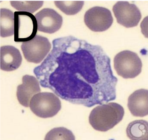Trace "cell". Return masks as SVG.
Masks as SVG:
<instances>
[{"label":"cell","mask_w":148,"mask_h":140,"mask_svg":"<svg viewBox=\"0 0 148 140\" xmlns=\"http://www.w3.org/2000/svg\"><path fill=\"white\" fill-rule=\"evenodd\" d=\"M52 43L50 53L33 70L42 86L86 107L116 99L118 78L100 46L73 36L54 39Z\"/></svg>","instance_id":"1"},{"label":"cell","mask_w":148,"mask_h":140,"mask_svg":"<svg viewBox=\"0 0 148 140\" xmlns=\"http://www.w3.org/2000/svg\"><path fill=\"white\" fill-rule=\"evenodd\" d=\"M125 115L123 107L116 103L100 105L92 110L89 123L98 131L106 132L121 121Z\"/></svg>","instance_id":"2"},{"label":"cell","mask_w":148,"mask_h":140,"mask_svg":"<svg viewBox=\"0 0 148 140\" xmlns=\"http://www.w3.org/2000/svg\"><path fill=\"white\" fill-rule=\"evenodd\" d=\"M29 106L36 115L47 119L56 115L61 108V102L54 93L39 92L31 99Z\"/></svg>","instance_id":"3"},{"label":"cell","mask_w":148,"mask_h":140,"mask_svg":"<svg viewBox=\"0 0 148 140\" xmlns=\"http://www.w3.org/2000/svg\"><path fill=\"white\" fill-rule=\"evenodd\" d=\"M114 67L119 76L125 79H131L141 72L142 61L136 53L129 50L122 51L114 57Z\"/></svg>","instance_id":"4"},{"label":"cell","mask_w":148,"mask_h":140,"mask_svg":"<svg viewBox=\"0 0 148 140\" xmlns=\"http://www.w3.org/2000/svg\"><path fill=\"white\" fill-rule=\"evenodd\" d=\"M51 44L45 37L36 35L33 38L23 42L21 49L24 58L28 62L39 63L49 53Z\"/></svg>","instance_id":"5"},{"label":"cell","mask_w":148,"mask_h":140,"mask_svg":"<svg viewBox=\"0 0 148 140\" xmlns=\"http://www.w3.org/2000/svg\"><path fill=\"white\" fill-rule=\"evenodd\" d=\"M84 21L92 31L103 32L112 26L113 19L109 10L104 7L95 6L86 12Z\"/></svg>","instance_id":"6"},{"label":"cell","mask_w":148,"mask_h":140,"mask_svg":"<svg viewBox=\"0 0 148 140\" xmlns=\"http://www.w3.org/2000/svg\"><path fill=\"white\" fill-rule=\"evenodd\" d=\"M113 12L119 24L127 28L136 27L142 18L139 9L127 1H119L113 7Z\"/></svg>","instance_id":"7"},{"label":"cell","mask_w":148,"mask_h":140,"mask_svg":"<svg viewBox=\"0 0 148 140\" xmlns=\"http://www.w3.org/2000/svg\"><path fill=\"white\" fill-rule=\"evenodd\" d=\"M35 18L38 30L45 33H55L62 25V16L53 9H42L36 14Z\"/></svg>","instance_id":"8"},{"label":"cell","mask_w":148,"mask_h":140,"mask_svg":"<svg viewBox=\"0 0 148 140\" xmlns=\"http://www.w3.org/2000/svg\"><path fill=\"white\" fill-rule=\"evenodd\" d=\"M40 92L38 79L33 76L26 74L22 77V83L17 87L16 96L18 101L24 107H28L33 96Z\"/></svg>","instance_id":"9"},{"label":"cell","mask_w":148,"mask_h":140,"mask_svg":"<svg viewBox=\"0 0 148 140\" xmlns=\"http://www.w3.org/2000/svg\"><path fill=\"white\" fill-rule=\"evenodd\" d=\"M22 57L20 51L12 46L0 48V68L5 72H12L21 66Z\"/></svg>","instance_id":"10"},{"label":"cell","mask_w":148,"mask_h":140,"mask_svg":"<svg viewBox=\"0 0 148 140\" xmlns=\"http://www.w3.org/2000/svg\"><path fill=\"white\" fill-rule=\"evenodd\" d=\"M127 107L136 117H144L148 114V91L140 89L133 92L128 98Z\"/></svg>","instance_id":"11"},{"label":"cell","mask_w":148,"mask_h":140,"mask_svg":"<svg viewBox=\"0 0 148 140\" xmlns=\"http://www.w3.org/2000/svg\"><path fill=\"white\" fill-rule=\"evenodd\" d=\"M15 15L10 10H0V36L2 38L14 35Z\"/></svg>","instance_id":"12"},{"label":"cell","mask_w":148,"mask_h":140,"mask_svg":"<svg viewBox=\"0 0 148 140\" xmlns=\"http://www.w3.org/2000/svg\"><path fill=\"white\" fill-rule=\"evenodd\" d=\"M127 137L132 140H148V123L145 120L131 122L126 130Z\"/></svg>","instance_id":"13"},{"label":"cell","mask_w":148,"mask_h":140,"mask_svg":"<svg viewBox=\"0 0 148 140\" xmlns=\"http://www.w3.org/2000/svg\"><path fill=\"white\" fill-rule=\"evenodd\" d=\"M56 6L65 14L73 15L77 14L84 6L82 1H56Z\"/></svg>","instance_id":"14"},{"label":"cell","mask_w":148,"mask_h":140,"mask_svg":"<svg viewBox=\"0 0 148 140\" xmlns=\"http://www.w3.org/2000/svg\"><path fill=\"white\" fill-rule=\"evenodd\" d=\"M13 8L18 12H27L32 14L41 8L43 4L42 1H12L10 2Z\"/></svg>","instance_id":"15"},{"label":"cell","mask_w":148,"mask_h":140,"mask_svg":"<svg viewBox=\"0 0 148 140\" xmlns=\"http://www.w3.org/2000/svg\"><path fill=\"white\" fill-rule=\"evenodd\" d=\"M45 140H74L75 137L70 130L63 127H60L51 130L46 135Z\"/></svg>","instance_id":"16"}]
</instances>
